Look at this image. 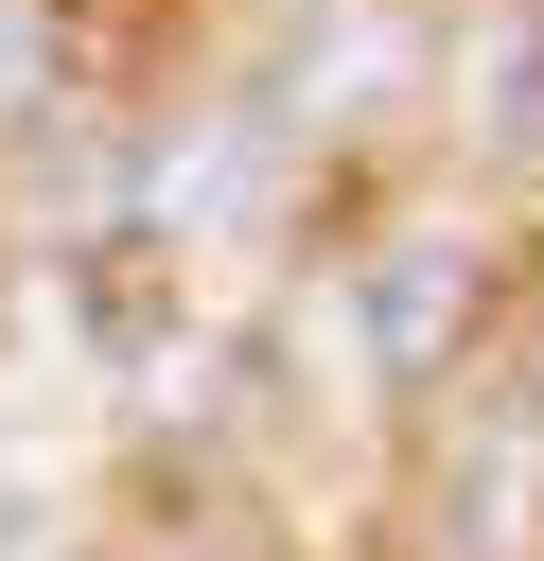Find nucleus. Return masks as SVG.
Masks as SVG:
<instances>
[{"instance_id":"f03ea898","label":"nucleus","mask_w":544,"mask_h":561,"mask_svg":"<svg viewBox=\"0 0 544 561\" xmlns=\"http://www.w3.org/2000/svg\"><path fill=\"white\" fill-rule=\"evenodd\" d=\"M351 351H369L386 386H439V368L474 351V245H456V228H386V245L351 263Z\"/></svg>"},{"instance_id":"423d86ee","label":"nucleus","mask_w":544,"mask_h":561,"mask_svg":"<svg viewBox=\"0 0 544 561\" xmlns=\"http://www.w3.org/2000/svg\"><path fill=\"white\" fill-rule=\"evenodd\" d=\"M35 70H53V35H35V0H0V105H18Z\"/></svg>"},{"instance_id":"39448f33","label":"nucleus","mask_w":544,"mask_h":561,"mask_svg":"<svg viewBox=\"0 0 544 561\" xmlns=\"http://www.w3.org/2000/svg\"><path fill=\"white\" fill-rule=\"evenodd\" d=\"M474 123H491V158H526V175H544V35H491V70H474Z\"/></svg>"},{"instance_id":"0eeeda50","label":"nucleus","mask_w":544,"mask_h":561,"mask_svg":"<svg viewBox=\"0 0 544 561\" xmlns=\"http://www.w3.org/2000/svg\"><path fill=\"white\" fill-rule=\"evenodd\" d=\"M526 35H544V18H526Z\"/></svg>"},{"instance_id":"20e7f679","label":"nucleus","mask_w":544,"mask_h":561,"mask_svg":"<svg viewBox=\"0 0 544 561\" xmlns=\"http://www.w3.org/2000/svg\"><path fill=\"white\" fill-rule=\"evenodd\" d=\"M386 70H404V35H386V18L351 0V18H316V35H298V70H281V105H369Z\"/></svg>"},{"instance_id":"7ed1b4c3","label":"nucleus","mask_w":544,"mask_h":561,"mask_svg":"<svg viewBox=\"0 0 544 561\" xmlns=\"http://www.w3.org/2000/svg\"><path fill=\"white\" fill-rule=\"evenodd\" d=\"M263 193H281V158H263L246 123H193V140H158V158H140V210H158L175 245H228V228H263Z\"/></svg>"},{"instance_id":"f257e3e1","label":"nucleus","mask_w":544,"mask_h":561,"mask_svg":"<svg viewBox=\"0 0 544 561\" xmlns=\"http://www.w3.org/2000/svg\"><path fill=\"white\" fill-rule=\"evenodd\" d=\"M544 543V386H474L439 438V561H526Z\"/></svg>"}]
</instances>
